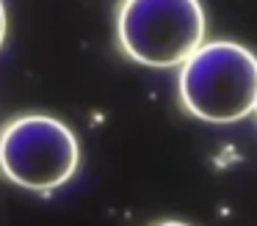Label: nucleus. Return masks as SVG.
I'll return each mask as SVG.
<instances>
[{
    "instance_id": "f257e3e1",
    "label": "nucleus",
    "mask_w": 257,
    "mask_h": 226,
    "mask_svg": "<svg viewBox=\"0 0 257 226\" xmlns=\"http://www.w3.org/2000/svg\"><path fill=\"white\" fill-rule=\"evenodd\" d=\"M180 99L191 116L232 124L254 113L257 55L235 42H207L180 66Z\"/></svg>"
},
{
    "instance_id": "f03ea898",
    "label": "nucleus",
    "mask_w": 257,
    "mask_h": 226,
    "mask_svg": "<svg viewBox=\"0 0 257 226\" xmlns=\"http://www.w3.org/2000/svg\"><path fill=\"white\" fill-rule=\"evenodd\" d=\"M116 36L144 66H183L205 44V9L199 0H122Z\"/></svg>"
},
{
    "instance_id": "7ed1b4c3",
    "label": "nucleus",
    "mask_w": 257,
    "mask_h": 226,
    "mask_svg": "<svg viewBox=\"0 0 257 226\" xmlns=\"http://www.w3.org/2000/svg\"><path fill=\"white\" fill-rule=\"evenodd\" d=\"M78 138L53 116H20L0 132V171L20 187H61L78 171Z\"/></svg>"
},
{
    "instance_id": "20e7f679",
    "label": "nucleus",
    "mask_w": 257,
    "mask_h": 226,
    "mask_svg": "<svg viewBox=\"0 0 257 226\" xmlns=\"http://www.w3.org/2000/svg\"><path fill=\"white\" fill-rule=\"evenodd\" d=\"M3 39H6V6L0 0V47H3Z\"/></svg>"
},
{
    "instance_id": "39448f33",
    "label": "nucleus",
    "mask_w": 257,
    "mask_h": 226,
    "mask_svg": "<svg viewBox=\"0 0 257 226\" xmlns=\"http://www.w3.org/2000/svg\"><path fill=\"white\" fill-rule=\"evenodd\" d=\"M158 226H191V223H183V220H163V223Z\"/></svg>"
},
{
    "instance_id": "423d86ee",
    "label": "nucleus",
    "mask_w": 257,
    "mask_h": 226,
    "mask_svg": "<svg viewBox=\"0 0 257 226\" xmlns=\"http://www.w3.org/2000/svg\"><path fill=\"white\" fill-rule=\"evenodd\" d=\"M254 113H257V105H254Z\"/></svg>"
}]
</instances>
